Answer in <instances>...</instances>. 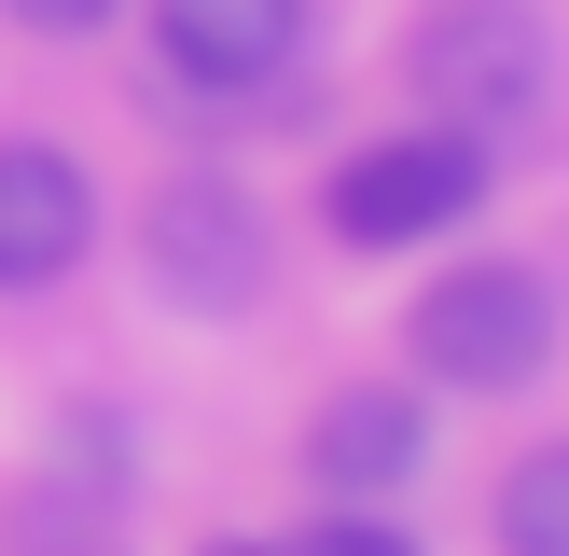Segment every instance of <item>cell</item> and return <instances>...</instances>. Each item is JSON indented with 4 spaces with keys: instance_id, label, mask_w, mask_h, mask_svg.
I'll return each mask as SVG.
<instances>
[{
    "instance_id": "cell-1",
    "label": "cell",
    "mask_w": 569,
    "mask_h": 556,
    "mask_svg": "<svg viewBox=\"0 0 569 556\" xmlns=\"http://www.w3.org/2000/svg\"><path fill=\"white\" fill-rule=\"evenodd\" d=\"M556 334H569V306H556V278H542V265H445L431 292H417L403 348L431 361L445 389H472V404H500V389L556 376Z\"/></svg>"
},
{
    "instance_id": "cell-3",
    "label": "cell",
    "mask_w": 569,
    "mask_h": 556,
    "mask_svg": "<svg viewBox=\"0 0 569 556\" xmlns=\"http://www.w3.org/2000/svg\"><path fill=\"white\" fill-rule=\"evenodd\" d=\"M403 70H417V98L445 126H515L542 98V70H556V28H542V0H431Z\"/></svg>"
},
{
    "instance_id": "cell-8",
    "label": "cell",
    "mask_w": 569,
    "mask_h": 556,
    "mask_svg": "<svg viewBox=\"0 0 569 556\" xmlns=\"http://www.w3.org/2000/svg\"><path fill=\"white\" fill-rule=\"evenodd\" d=\"M153 56L209 98H250L306 56V0H153Z\"/></svg>"
},
{
    "instance_id": "cell-4",
    "label": "cell",
    "mask_w": 569,
    "mask_h": 556,
    "mask_svg": "<svg viewBox=\"0 0 569 556\" xmlns=\"http://www.w3.org/2000/svg\"><path fill=\"white\" fill-rule=\"evenodd\" d=\"M139 278H153L167 306H194V320H237V306H264V209H250L237 181H167L153 209H139Z\"/></svg>"
},
{
    "instance_id": "cell-5",
    "label": "cell",
    "mask_w": 569,
    "mask_h": 556,
    "mask_svg": "<svg viewBox=\"0 0 569 556\" xmlns=\"http://www.w3.org/2000/svg\"><path fill=\"white\" fill-rule=\"evenodd\" d=\"M126 543H139V473H126V431L83 404L56 459L14 487V556H126Z\"/></svg>"
},
{
    "instance_id": "cell-9",
    "label": "cell",
    "mask_w": 569,
    "mask_h": 556,
    "mask_svg": "<svg viewBox=\"0 0 569 556\" xmlns=\"http://www.w3.org/2000/svg\"><path fill=\"white\" fill-rule=\"evenodd\" d=\"M500 556H569V445L515 459V487H500Z\"/></svg>"
},
{
    "instance_id": "cell-10",
    "label": "cell",
    "mask_w": 569,
    "mask_h": 556,
    "mask_svg": "<svg viewBox=\"0 0 569 556\" xmlns=\"http://www.w3.org/2000/svg\"><path fill=\"white\" fill-rule=\"evenodd\" d=\"M278 556H417V528H389L376 500H333V515H320V528H292Z\"/></svg>"
},
{
    "instance_id": "cell-6",
    "label": "cell",
    "mask_w": 569,
    "mask_h": 556,
    "mask_svg": "<svg viewBox=\"0 0 569 556\" xmlns=\"http://www.w3.org/2000/svg\"><path fill=\"white\" fill-rule=\"evenodd\" d=\"M306 473H320L333 500H389L431 473V404H417L403 376H348L320 389V417H306Z\"/></svg>"
},
{
    "instance_id": "cell-2",
    "label": "cell",
    "mask_w": 569,
    "mask_h": 556,
    "mask_svg": "<svg viewBox=\"0 0 569 556\" xmlns=\"http://www.w3.org/2000/svg\"><path fill=\"white\" fill-rule=\"evenodd\" d=\"M487 126H403V139H361L348 167H333V237L348 250H417V237H445V222H472L487 209Z\"/></svg>"
},
{
    "instance_id": "cell-7",
    "label": "cell",
    "mask_w": 569,
    "mask_h": 556,
    "mask_svg": "<svg viewBox=\"0 0 569 556\" xmlns=\"http://www.w3.org/2000/svg\"><path fill=\"white\" fill-rule=\"evenodd\" d=\"M98 250V181L56 139H0V292H56Z\"/></svg>"
},
{
    "instance_id": "cell-12",
    "label": "cell",
    "mask_w": 569,
    "mask_h": 556,
    "mask_svg": "<svg viewBox=\"0 0 569 556\" xmlns=\"http://www.w3.org/2000/svg\"><path fill=\"white\" fill-rule=\"evenodd\" d=\"M209 556H278V543H209Z\"/></svg>"
},
{
    "instance_id": "cell-11",
    "label": "cell",
    "mask_w": 569,
    "mask_h": 556,
    "mask_svg": "<svg viewBox=\"0 0 569 556\" xmlns=\"http://www.w3.org/2000/svg\"><path fill=\"white\" fill-rule=\"evenodd\" d=\"M14 28H42V42H83V28H111V0H0Z\"/></svg>"
}]
</instances>
